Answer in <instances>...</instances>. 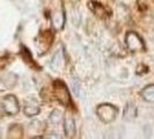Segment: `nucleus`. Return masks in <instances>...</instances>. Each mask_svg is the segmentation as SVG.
Wrapping results in <instances>:
<instances>
[{
  "instance_id": "f257e3e1",
  "label": "nucleus",
  "mask_w": 154,
  "mask_h": 139,
  "mask_svg": "<svg viewBox=\"0 0 154 139\" xmlns=\"http://www.w3.org/2000/svg\"><path fill=\"white\" fill-rule=\"evenodd\" d=\"M96 113L97 116L102 122L104 123H111L112 121H115L117 113H118V109L114 107L112 104H108V103H103L100 104L97 109H96Z\"/></svg>"
},
{
  "instance_id": "f03ea898",
  "label": "nucleus",
  "mask_w": 154,
  "mask_h": 139,
  "mask_svg": "<svg viewBox=\"0 0 154 139\" xmlns=\"http://www.w3.org/2000/svg\"><path fill=\"white\" fill-rule=\"evenodd\" d=\"M125 41H126V45L131 51H141L145 49L143 39H140L138 34H136L133 31H130L126 34Z\"/></svg>"
},
{
  "instance_id": "7ed1b4c3",
  "label": "nucleus",
  "mask_w": 154,
  "mask_h": 139,
  "mask_svg": "<svg viewBox=\"0 0 154 139\" xmlns=\"http://www.w3.org/2000/svg\"><path fill=\"white\" fill-rule=\"evenodd\" d=\"M2 108L5 110V113L7 115H16L20 110V106H19V101L14 95H7L4 97L2 100Z\"/></svg>"
},
{
  "instance_id": "20e7f679",
  "label": "nucleus",
  "mask_w": 154,
  "mask_h": 139,
  "mask_svg": "<svg viewBox=\"0 0 154 139\" xmlns=\"http://www.w3.org/2000/svg\"><path fill=\"white\" fill-rule=\"evenodd\" d=\"M54 88H56V95H57L58 100L60 101L64 106H67L69 103V92L65 87V85L60 81H57V82H54Z\"/></svg>"
},
{
  "instance_id": "39448f33",
  "label": "nucleus",
  "mask_w": 154,
  "mask_h": 139,
  "mask_svg": "<svg viewBox=\"0 0 154 139\" xmlns=\"http://www.w3.org/2000/svg\"><path fill=\"white\" fill-rule=\"evenodd\" d=\"M137 117V106L132 102H129L124 109V119L132 121Z\"/></svg>"
},
{
  "instance_id": "423d86ee",
  "label": "nucleus",
  "mask_w": 154,
  "mask_h": 139,
  "mask_svg": "<svg viewBox=\"0 0 154 139\" xmlns=\"http://www.w3.org/2000/svg\"><path fill=\"white\" fill-rule=\"evenodd\" d=\"M64 131L67 137H72L75 132V123L72 117H66L64 121Z\"/></svg>"
},
{
  "instance_id": "0eeeda50",
  "label": "nucleus",
  "mask_w": 154,
  "mask_h": 139,
  "mask_svg": "<svg viewBox=\"0 0 154 139\" xmlns=\"http://www.w3.org/2000/svg\"><path fill=\"white\" fill-rule=\"evenodd\" d=\"M23 111H24V114L27 116H35L37 115L39 113V107L38 104H36V103H34V102H30V101H28L27 103H26V106H24V108H23Z\"/></svg>"
},
{
  "instance_id": "6e6552de",
  "label": "nucleus",
  "mask_w": 154,
  "mask_h": 139,
  "mask_svg": "<svg viewBox=\"0 0 154 139\" xmlns=\"http://www.w3.org/2000/svg\"><path fill=\"white\" fill-rule=\"evenodd\" d=\"M141 96L143 99L147 102H152L154 103V84L146 86L143 91H141Z\"/></svg>"
},
{
  "instance_id": "1a4fd4ad",
  "label": "nucleus",
  "mask_w": 154,
  "mask_h": 139,
  "mask_svg": "<svg viewBox=\"0 0 154 139\" xmlns=\"http://www.w3.org/2000/svg\"><path fill=\"white\" fill-rule=\"evenodd\" d=\"M88 7L91 8V9H92L93 12H94L97 16H103L106 13H107L106 8L103 7L101 4L96 2V1H91V2L88 4Z\"/></svg>"
},
{
  "instance_id": "9d476101",
  "label": "nucleus",
  "mask_w": 154,
  "mask_h": 139,
  "mask_svg": "<svg viewBox=\"0 0 154 139\" xmlns=\"http://www.w3.org/2000/svg\"><path fill=\"white\" fill-rule=\"evenodd\" d=\"M63 60V52L59 50L57 54H54V59H52V62H51V66L54 67L56 71H58V70L60 69V66H62V62Z\"/></svg>"
},
{
  "instance_id": "9b49d317",
  "label": "nucleus",
  "mask_w": 154,
  "mask_h": 139,
  "mask_svg": "<svg viewBox=\"0 0 154 139\" xmlns=\"http://www.w3.org/2000/svg\"><path fill=\"white\" fill-rule=\"evenodd\" d=\"M71 87H72V92L74 93L77 96H80V93H81V84L80 81L78 80L77 78H73L72 81H71Z\"/></svg>"
},
{
  "instance_id": "f8f14e48",
  "label": "nucleus",
  "mask_w": 154,
  "mask_h": 139,
  "mask_svg": "<svg viewBox=\"0 0 154 139\" xmlns=\"http://www.w3.org/2000/svg\"><path fill=\"white\" fill-rule=\"evenodd\" d=\"M49 121L52 124H58L62 121V113H60L59 110H54V111L50 114Z\"/></svg>"
},
{
  "instance_id": "ddd939ff",
  "label": "nucleus",
  "mask_w": 154,
  "mask_h": 139,
  "mask_svg": "<svg viewBox=\"0 0 154 139\" xmlns=\"http://www.w3.org/2000/svg\"><path fill=\"white\" fill-rule=\"evenodd\" d=\"M46 139H63L59 134H57V133H51V134H49Z\"/></svg>"
},
{
  "instance_id": "4468645a",
  "label": "nucleus",
  "mask_w": 154,
  "mask_h": 139,
  "mask_svg": "<svg viewBox=\"0 0 154 139\" xmlns=\"http://www.w3.org/2000/svg\"><path fill=\"white\" fill-rule=\"evenodd\" d=\"M0 109H1V107H0Z\"/></svg>"
}]
</instances>
